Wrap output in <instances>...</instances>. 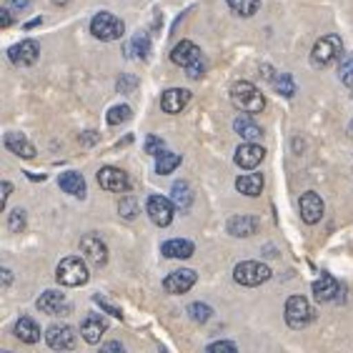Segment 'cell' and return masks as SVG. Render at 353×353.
Listing matches in <instances>:
<instances>
[{
    "mask_svg": "<svg viewBox=\"0 0 353 353\" xmlns=\"http://www.w3.org/2000/svg\"><path fill=\"white\" fill-rule=\"evenodd\" d=\"M273 88L279 90L283 98H293V95H296V83H293V78L288 73L276 75V78H273Z\"/></svg>",
    "mask_w": 353,
    "mask_h": 353,
    "instance_id": "cell-30",
    "label": "cell"
},
{
    "mask_svg": "<svg viewBox=\"0 0 353 353\" xmlns=\"http://www.w3.org/2000/svg\"><path fill=\"white\" fill-rule=\"evenodd\" d=\"M130 116H133V110H130V105H113V108L108 110V123L110 125H121V123L130 121Z\"/></svg>",
    "mask_w": 353,
    "mask_h": 353,
    "instance_id": "cell-33",
    "label": "cell"
},
{
    "mask_svg": "<svg viewBox=\"0 0 353 353\" xmlns=\"http://www.w3.org/2000/svg\"><path fill=\"white\" fill-rule=\"evenodd\" d=\"M228 8H231L233 13L243 15V18H251V15L259 13L261 0H228Z\"/></svg>",
    "mask_w": 353,
    "mask_h": 353,
    "instance_id": "cell-28",
    "label": "cell"
},
{
    "mask_svg": "<svg viewBox=\"0 0 353 353\" xmlns=\"http://www.w3.org/2000/svg\"><path fill=\"white\" fill-rule=\"evenodd\" d=\"M6 6L10 8V10H26V8H30V0H6Z\"/></svg>",
    "mask_w": 353,
    "mask_h": 353,
    "instance_id": "cell-42",
    "label": "cell"
},
{
    "mask_svg": "<svg viewBox=\"0 0 353 353\" xmlns=\"http://www.w3.org/2000/svg\"><path fill=\"white\" fill-rule=\"evenodd\" d=\"M130 50L136 53V58L145 61V58L150 55V35L145 33V30H141V33L133 38V46H130Z\"/></svg>",
    "mask_w": 353,
    "mask_h": 353,
    "instance_id": "cell-31",
    "label": "cell"
},
{
    "mask_svg": "<svg viewBox=\"0 0 353 353\" xmlns=\"http://www.w3.org/2000/svg\"><path fill=\"white\" fill-rule=\"evenodd\" d=\"M261 221L256 216H233L228 221V233L236 238H248L253 233H259Z\"/></svg>",
    "mask_w": 353,
    "mask_h": 353,
    "instance_id": "cell-20",
    "label": "cell"
},
{
    "mask_svg": "<svg viewBox=\"0 0 353 353\" xmlns=\"http://www.w3.org/2000/svg\"><path fill=\"white\" fill-rule=\"evenodd\" d=\"M118 211H121V216L125 218V221H133V218L138 216V203L133 198H123L121 203H118Z\"/></svg>",
    "mask_w": 353,
    "mask_h": 353,
    "instance_id": "cell-36",
    "label": "cell"
},
{
    "mask_svg": "<svg viewBox=\"0 0 353 353\" xmlns=\"http://www.w3.org/2000/svg\"><path fill=\"white\" fill-rule=\"evenodd\" d=\"M339 75H341V81L353 88V53H343V55H341Z\"/></svg>",
    "mask_w": 353,
    "mask_h": 353,
    "instance_id": "cell-34",
    "label": "cell"
},
{
    "mask_svg": "<svg viewBox=\"0 0 353 353\" xmlns=\"http://www.w3.org/2000/svg\"><path fill=\"white\" fill-rule=\"evenodd\" d=\"M196 281H198L196 271H190V268H181V271L168 273V279L163 281V288H165V293L178 296V293L190 291V288L196 285Z\"/></svg>",
    "mask_w": 353,
    "mask_h": 353,
    "instance_id": "cell-15",
    "label": "cell"
},
{
    "mask_svg": "<svg viewBox=\"0 0 353 353\" xmlns=\"http://www.w3.org/2000/svg\"><path fill=\"white\" fill-rule=\"evenodd\" d=\"M10 193H13V185H10V181H3V198H0V208H6V205H8V198H10Z\"/></svg>",
    "mask_w": 353,
    "mask_h": 353,
    "instance_id": "cell-43",
    "label": "cell"
},
{
    "mask_svg": "<svg viewBox=\"0 0 353 353\" xmlns=\"http://www.w3.org/2000/svg\"><path fill=\"white\" fill-rule=\"evenodd\" d=\"M170 201L176 203L178 211H188L190 203H193V193H190V185L185 183V181H178V183H173V188H170Z\"/></svg>",
    "mask_w": 353,
    "mask_h": 353,
    "instance_id": "cell-27",
    "label": "cell"
},
{
    "mask_svg": "<svg viewBox=\"0 0 353 353\" xmlns=\"http://www.w3.org/2000/svg\"><path fill=\"white\" fill-rule=\"evenodd\" d=\"M231 103H233V108H236V110H241V113H251V116H253V113H261V110L265 108L263 93H261V90L248 81L233 83Z\"/></svg>",
    "mask_w": 353,
    "mask_h": 353,
    "instance_id": "cell-2",
    "label": "cell"
},
{
    "mask_svg": "<svg viewBox=\"0 0 353 353\" xmlns=\"http://www.w3.org/2000/svg\"><path fill=\"white\" fill-rule=\"evenodd\" d=\"M190 101V90L185 88H170L163 93V98H161V108L165 110V113H170V116H176V113H181V110L188 105Z\"/></svg>",
    "mask_w": 353,
    "mask_h": 353,
    "instance_id": "cell-19",
    "label": "cell"
},
{
    "mask_svg": "<svg viewBox=\"0 0 353 353\" xmlns=\"http://www.w3.org/2000/svg\"><path fill=\"white\" fill-rule=\"evenodd\" d=\"M343 53V43L339 35H323L321 41H316L311 50V65L313 68H328L331 63H336Z\"/></svg>",
    "mask_w": 353,
    "mask_h": 353,
    "instance_id": "cell-4",
    "label": "cell"
},
{
    "mask_svg": "<svg viewBox=\"0 0 353 353\" xmlns=\"http://www.w3.org/2000/svg\"><path fill=\"white\" fill-rule=\"evenodd\" d=\"M105 331H108V321L103 319V316H95V313L85 316V321L81 323V336L85 343H101Z\"/></svg>",
    "mask_w": 353,
    "mask_h": 353,
    "instance_id": "cell-17",
    "label": "cell"
},
{
    "mask_svg": "<svg viewBox=\"0 0 353 353\" xmlns=\"http://www.w3.org/2000/svg\"><path fill=\"white\" fill-rule=\"evenodd\" d=\"M15 336H18L23 343H38V341H41V326H38L30 316H23V319L15 323Z\"/></svg>",
    "mask_w": 353,
    "mask_h": 353,
    "instance_id": "cell-25",
    "label": "cell"
},
{
    "mask_svg": "<svg viewBox=\"0 0 353 353\" xmlns=\"http://www.w3.org/2000/svg\"><path fill=\"white\" fill-rule=\"evenodd\" d=\"M218 351H238L236 343H231V341H216V343H211L208 346V353H218Z\"/></svg>",
    "mask_w": 353,
    "mask_h": 353,
    "instance_id": "cell-40",
    "label": "cell"
},
{
    "mask_svg": "<svg viewBox=\"0 0 353 353\" xmlns=\"http://www.w3.org/2000/svg\"><path fill=\"white\" fill-rule=\"evenodd\" d=\"M236 188L248 198H256L261 196V190H263V176L261 173H245L236 181Z\"/></svg>",
    "mask_w": 353,
    "mask_h": 353,
    "instance_id": "cell-26",
    "label": "cell"
},
{
    "mask_svg": "<svg viewBox=\"0 0 353 353\" xmlns=\"http://www.w3.org/2000/svg\"><path fill=\"white\" fill-rule=\"evenodd\" d=\"M0 23H3V28L13 26V10H10L8 6H3V10H0Z\"/></svg>",
    "mask_w": 353,
    "mask_h": 353,
    "instance_id": "cell-41",
    "label": "cell"
},
{
    "mask_svg": "<svg viewBox=\"0 0 353 353\" xmlns=\"http://www.w3.org/2000/svg\"><path fill=\"white\" fill-rule=\"evenodd\" d=\"M53 3H55V6H68L70 0H53Z\"/></svg>",
    "mask_w": 353,
    "mask_h": 353,
    "instance_id": "cell-46",
    "label": "cell"
},
{
    "mask_svg": "<svg viewBox=\"0 0 353 353\" xmlns=\"http://www.w3.org/2000/svg\"><path fill=\"white\" fill-rule=\"evenodd\" d=\"M299 208H301V218H303L308 225L319 223L321 218H323V211H326L323 198H321L319 193H313V190H308V193H303V196H301Z\"/></svg>",
    "mask_w": 353,
    "mask_h": 353,
    "instance_id": "cell-12",
    "label": "cell"
},
{
    "mask_svg": "<svg viewBox=\"0 0 353 353\" xmlns=\"http://www.w3.org/2000/svg\"><path fill=\"white\" fill-rule=\"evenodd\" d=\"M90 33L98 38V41H121L123 33H125V23L121 18H116L113 13H98L93 15L90 21Z\"/></svg>",
    "mask_w": 353,
    "mask_h": 353,
    "instance_id": "cell-5",
    "label": "cell"
},
{
    "mask_svg": "<svg viewBox=\"0 0 353 353\" xmlns=\"http://www.w3.org/2000/svg\"><path fill=\"white\" fill-rule=\"evenodd\" d=\"M8 228H10V233L26 231V211H23V208L10 211V216H8Z\"/></svg>",
    "mask_w": 353,
    "mask_h": 353,
    "instance_id": "cell-35",
    "label": "cell"
},
{
    "mask_svg": "<svg viewBox=\"0 0 353 353\" xmlns=\"http://www.w3.org/2000/svg\"><path fill=\"white\" fill-rule=\"evenodd\" d=\"M75 339H78V333L68 323H55L46 333L48 346L53 348V351H70V348H75Z\"/></svg>",
    "mask_w": 353,
    "mask_h": 353,
    "instance_id": "cell-8",
    "label": "cell"
},
{
    "mask_svg": "<svg viewBox=\"0 0 353 353\" xmlns=\"http://www.w3.org/2000/svg\"><path fill=\"white\" fill-rule=\"evenodd\" d=\"M341 285L339 281L333 279L331 273H321V279L313 283V296H316V301H339L341 296Z\"/></svg>",
    "mask_w": 353,
    "mask_h": 353,
    "instance_id": "cell-18",
    "label": "cell"
},
{
    "mask_svg": "<svg viewBox=\"0 0 353 353\" xmlns=\"http://www.w3.org/2000/svg\"><path fill=\"white\" fill-rule=\"evenodd\" d=\"M170 61L185 68L190 81H201L205 75V63H203V53H201V48L196 43L190 41H181L176 48H173V53H170Z\"/></svg>",
    "mask_w": 353,
    "mask_h": 353,
    "instance_id": "cell-1",
    "label": "cell"
},
{
    "mask_svg": "<svg viewBox=\"0 0 353 353\" xmlns=\"http://www.w3.org/2000/svg\"><path fill=\"white\" fill-rule=\"evenodd\" d=\"M35 306H38V311L48 313V316H68L70 313L68 301L58 291H46L41 299L35 301Z\"/></svg>",
    "mask_w": 353,
    "mask_h": 353,
    "instance_id": "cell-16",
    "label": "cell"
},
{
    "mask_svg": "<svg viewBox=\"0 0 353 353\" xmlns=\"http://www.w3.org/2000/svg\"><path fill=\"white\" fill-rule=\"evenodd\" d=\"M58 185H61L65 193H70V196H75V198L85 196V178H83L81 173H75V170H65V173H61V178H58Z\"/></svg>",
    "mask_w": 353,
    "mask_h": 353,
    "instance_id": "cell-23",
    "label": "cell"
},
{
    "mask_svg": "<svg viewBox=\"0 0 353 353\" xmlns=\"http://www.w3.org/2000/svg\"><path fill=\"white\" fill-rule=\"evenodd\" d=\"M136 85H138L136 75H121V81H118V90H121V93H133Z\"/></svg>",
    "mask_w": 353,
    "mask_h": 353,
    "instance_id": "cell-39",
    "label": "cell"
},
{
    "mask_svg": "<svg viewBox=\"0 0 353 353\" xmlns=\"http://www.w3.org/2000/svg\"><path fill=\"white\" fill-rule=\"evenodd\" d=\"M181 165V153H161L158 156V163H156V170L161 176H168L173 170Z\"/></svg>",
    "mask_w": 353,
    "mask_h": 353,
    "instance_id": "cell-29",
    "label": "cell"
},
{
    "mask_svg": "<svg viewBox=\"0 0 353 353\" xmlns=\"http://www.w3.org/2000/svg\"><path fill=\"white\" fill-rule=\"evenodd\" d=\"M165 148V141L163 138H158V136H148L145 138V153L148 156H161Z\"/></svg>",
    "mask_w": 353,
    "mask_h": 353,
    "instance_id": "cell-37",
    "label": "cell"
},
{
    "mask_svg": "<svg viewBox=\"0 0 353 353\" xmlns=\"http://www.w3.org/2000/svg\"><path fill=\"white\" fill-rule=\"evenodd\" d=\"M55 279L61 285H68V288H78V285L88 283L90 273H88V265L85 261L78 259V256H68V259H63L55 268Z\"/></svg>",
    "mask_w": 353,
    "mask_h": 353,
    "instance_id": "cell-3",
    "label": "cell"
},
{
    "mask_svg": "<svg viewBox=\"0 0 353 353\" xmlns=\"http://www.w3.org/2000/svg\"><path fill=\"white\" fill-rule=\"evenodd\" d=\"M93 301H95V303H98V306H101L105 313H110V316H116V319H123V311H121V308L113 306V303H110V301H105L103 296H93Z\"/></svg>",
    "mask_w": 353,
    "mask_h": 353,
    "instance_id": "cell-38",
    "label": "cell"
},
{
    "mask_svg": "<svg viewBox=\"0 0 353 353\" xmlns=\"http://www.w3.org/2000/svg\"><path fill=\"white\" fill-rule=\"evenodd\" d=\"M101 351L103 353H108V351H123V343H118V341H110V343H103Z\"/></svg>",
    "mask_w": 353,
    "mask_h": 353,
    "instance_id": "cell-44",
    "label": "cell"
},
{
    "mask_svg": "<svg viewBox=\"0 0 353 353\" xmlns=\"http://www.w3.org/2000/svg\"><path fill=\"white\" fill-rule=\"evenodd\" d=\"M173 213H176V203H173V201H168V198H163V196L148 198V216L156 225L165 228V225L173 221Z\"/></svg>",
    "mask_w": 353,
    "mask_h": 353,
    "instance_id": "cell-11",
    "label": "cell"
},
{
    "mask_svg": "<svg viewBox=\"0 0 353 353\" xmlns=\"http://www.w3.org/2000/svg\"><path fill=\"white\" fill-rule=\"evenodd\" d=\"M161 253L165 259H190L196 253V245L190 241H183V238H173V241H165L161 245Z\"/></svg>",
    "mask_w": 353,
    "mask_h": 353,
    "instance_id": "cell-22",
    "label": "cell"
},
{
    "mask_svg": "<svg viewBox=\"0 0 353 353\" xmlns=\"http://www.w3.org/2000/svg\"><path fill=\"white\" fill-rule=\"evenodd\" d=\"M6 148L21 158H35V145L23 133H6Z\"/></svg>",
    "mask_w": 353,
    "mask_h": 353,
    "instance_id": "cell-21",
    "label": "cell"
},
{
    "mask_svg": "<svg viewBox=\"0 0 353 353\" xmlns=\"http://www.w3.org/2000/svg\"><path fill=\"white\" fill-rule=\"evenodd\" d=\"M81 251H83V259L88 261V263H93L95 268H101V265H105V261H108V245L103 243L98 236H83L81 241Z\"/></svg>",
    "mask_w": 353,
    "mask_h": 353,
    "instance_id": "cell-10",
    "label": "cell"
},
{
    "mask_svg": "<svg viewBox=\"0 0 353 353\" xmlns=\"http://www.w3.org/2000/svg\"><path fill=\"white\" fill-rule=\"evenodd\" d=\"M233 279H236V283L253 288V285H261L271 279V268L259 263V261H243V263H238L233 268Z\"/></svg>",
    "mask_w": 353,
    "mask_h": 353,
    "instance_id": "cell-7",
    "label": "cell"
},
{
    "mask_svg": "<svg viewBox=\"0 0 353 353\" xmlns=\"http://www.w3.org/2000/svg\"><path fill=\"white\" fill-rule=\"evenodd\" d=\"M233 130H236V133L243 138V141H259V138L263 136L261 125H256V123H253L251 113H245V116H238L236 121H233Z\"/></svg>",
    "mask_w": 353,
    "mask_h": 353,
    "instance_id": "cell-24",
    "label": "cell"
},
{
    "mask_svg": "<svg viewBox=\"0 0 353 353\" xmlns=\"http://www.w3.org/2000/svg\"><path fill=\"white\" fill-rule=\"evenodd\" d=\"M8 55H10V63H13V65L28 68V65L38 63V58H41V46H38L35 41H23V43H18V46L10 48Z\"/></svg>",
    "mask_w": 353,
    "mask_h": 353,
    "instance_id": "cell-13",
    "label": "cell"
},
{
    "mask_svg": "<svg viewBox=\"0 0 353 353\" xmlns=\"http://www.w3.org/2000/svg\"><path fill=\"white\" fill-rule=\"evenodd\" d=\"M313 321V308L303 296H291L285 301V323L293 328V331H301L306 328Z\"/></svg>",
    "mask_w": 353,
    "mask_h": 353,
    "instance_id": "cell-6",
    "label": "cell"
},
{
    "mask_svg": "<svg viewBox=\"0 0 353 353\" xmlns=\"http://www.w3.org/2000/svg\"><path fill=\"white\" fill-rule=\"evenodd\" d=\"M263 158H265V148H263V145H259L256 141H245L243 145H238L233 161H236L238 168H256V165H259Z\"/></svg>",
    "mask_w": 353,
    "mask_h": 353,
    "instance_id": "cell-14",
    "label": "cell"
},
{
    "mask_svg": "<svg viewBox=\"0 0 353 353\" xmlns=\"http://www.w3.org/2000/svg\"><path fill=\"white\" fill-rule=\"evenodd\" d=\"M98 185L103 190H108V193H125L130 188V181L121 168L105 165V168L98 170Z\"/></svg>",
    "mask_w": 353,
    "mask_h": 353,
    "instance_id": "cell-9",
    "label": "cell"
},
{
    "mask_svg": "<svg viewBox=\"0 0 353 353\" xmlns=\"http://www.w3.org/2000/svg\"><path fill=\"white\" fill-rule=\"evenodd\" d=\"M188 316H190V321H196V323H205V321H211L213 308L205 306V303H190Z\"/></svg>",
    "mask_w": 353,
    "mask_h": 353,
    "instance_id": "cell-32",
    "label": "cell"
},
{
    "mask_svg": "<svg viewBox=\"0 0 353 353\" xmlns=\"http://www.w3.org/2000/svg\"><path fill=\"white\" fill-rule=\"evenodd\" d=\"M0 273H3V288H8V285H10V281H13V273L8 271V268H3Z\"/></svg>",
    "mask_w": 353,
    "mask_h": 353,
    "instance_id": "cell-45",
    "label": "cell"
}]
</instances>
